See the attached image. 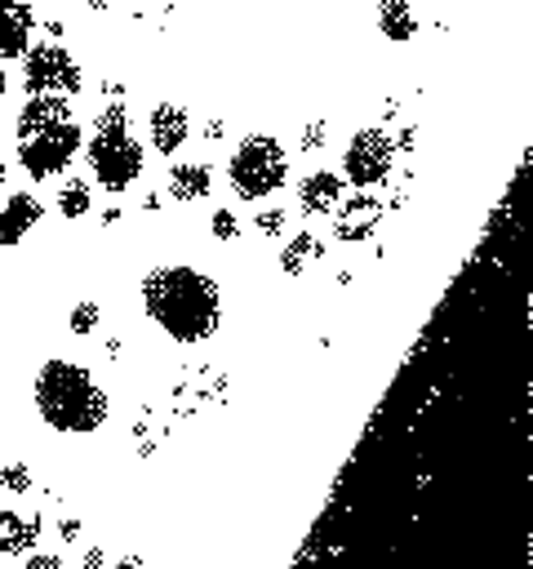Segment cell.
Listing matches in <instances>:
<instances>
[{
  "label": "cell",
  "instance_id": "f1b7e54d",
  "mask_svg": "<svg viewBox=\"0 0 533 569\" xmlns=\"http://www.w3.org/2000/svg\"><path fill=\"white\" fill-rule=\"evenodd\" d=\"M44 31H49V36H62V31H67V22H62V18H49V27H44Z\"/></svg>",
  "mask_w": 533,
  "mask_h": 569
},
{
  "label": "cell",
  "instance_id": "d6986e66",
  "mask_svg": "<svg viewBox=\"0 0 533 569\" xmlns=\"http://www.w3.org/2000/svg\"><path fill=\"white\" fill-rule=\"evenodd\" d=\"M98 320H102V307H98L93 298H80V302L71 307V320H67V325H71V333H76V338H84V333H93V329H98Z\"/></svg>",
  "mask_w": 533,
  "mask_h": 569
},
{
  "label": "cell",
  "instance_id": "7a4b0ae2",
  "mask_svg": "<svg viewBox=\"0 0 533 569\" xmlns=\"http://www.w3.org/2000/svg\"><path fill=\"white\" fill-rule=\"evenodd\" d=\"M80 142L84 129L71 111V98L36 93L18 107V164L27 169V178L49 182L67 173V164L80 156Z\"/></svg>",
  "mask_w": 533,
  "mask_h": 569
},
{
  "label": "cell",
  "instance_id": "7c38bea8",
  "mask_svg": "<svg viewBox=\"0 0 533 569\" xmlns=\"http://www.w3.org/2000/svg\"><path fill=\"white\" fill-rule=\"evenodd\" d=\"M40 516H27V511H13L4 507L0 511V556H31L36 542H40Z\"/></svg>",
  "mask_w": 533,
  "mask_h": 569
},
{
  "label": "cell",
  "instance_id": "9a60e30c",
  "mask_svg": "<svg viewBox=\"0 0 533 569\" xmlns=\"http://www.w3.org/2000/svg\"><path fill=\"white\" fill-rule=\"evenodd\" d=\"M378 27L386 40L404 44L418 36V13L409 9V0H378Z\"/></svg>",
  "mask_w": 533,
  "mask_h": 569
},
{
  "label": "cell",
  "instance_id": "3957f363",
  "mask_svg": "<svg viewBox=\"0 0 533 569\" xmlns=\"http://www.w3.org/2000/svg\"><path fill=\"white\" fill-rule=\"evenodd\" d=\"M31 396H36L40 422L53 427V431H62V436H89L111 413V400L98 387V378L84 365L67 360V356H53V360H44L36 369Z\"/></svg>",
  "mask_w": 533,
  "mask_h": 569
},
{
  "label": "cell",
  "instance_id": "4dcf8cb0",
  "mask_svg": "<svg viewBox=\"0 0 533 569\" xmlns=\"http://www.w3.org/2000/svg\"><path fill=\"white\" fill-rule=\"evenodd\" d=\"M84 4H89V9H107V0H84Z\"/></svg>",
  "mask_w": 533,
  "mask_h": 569
},
{
  "label": "cell",
  "instance_id": "30bf717a",
  "mask_svg": "<svg viewBox=\"0 0 533 569\" xmlns=\"http://www.w3.org/2000/svg\"><path fill=\"white\" fill-rule=\"evenodd\" d=\"M187 138H191V116H187L178 102L151 107V116H147V142H151L160 156H173Z\"/></svg>",
  "mask_w": 533,
  "mask_h": 569
},
{
  "label": "cell",
  "instance_id": "8992f818",
  "mask_svg": "<svg viewBox=\"0 0 533 569\" xmlns=\"http://www.w3.org/2000/svg\"><path fill=\"white\" fill-rule=\"evenodd\" d=\"M22 89H27V98H36V93L76 98L84 89V71L71 49H62L58 40H44L22 53Z\"/></svg>",
  "mask_w": 533,
  "mask_h": 569
},
{
  "label": "cell",
  "instance_id": "44dd1931",
  "mask_svg": "<svg viewBox=\"0 0 533 569\" xmlns=\"http://www.w3.org/2000/svg\"><path fill=\"white\" fill-rule=\"evenodd\" d=\"M284 222H289V213H284V209H275V204H271V209H262V213H253V227H258L262 236H280V231H284Z\"/></svg>",
  "mask_w": 533,
  "mask_h": 569
},
{
  "label": "cell",
  "instance_id": "9c48e42d",
  "mask_svg": "<svg viewBox=\"0 0 533 569\" xmlns=\"http://www.w3.org/2000/svg\"><path fill=\"white\" fill-rule=\"evenodd\" d=\"M31 31H36L31 0H0V62L22 58L31 49Z\"/></svg>",
  "mask_w": 533,
  "mask_h": 569
},
{
  "label": "cell",
  "instance_id": "e0dca14e",
  "mask_svg": "<svg viewBox=\"0 0 533 569\" xmlns=\"http://www.w3.org/2000/svg\"><path fill=\"white\" fill-rule=\"evenodd\" d=\"M93 209V187H89V178H67L62 187H58V213L67 218V222H76V218H84Z\"/></svg>",
  "mask_w": 533,
  "mask_h": 569
},
{
  "label": "cell",
  "instance_id": "484cf974",
  "mask_svg": "<svg viewBox=\"0 0 533 569\" xmlns=\"http://www.w3.org/2000/svg\"><path fill=\"white\" fill-rule=\"evenodd\" d=\"M80 565H84V569H107V551H102V547H84Z\"/></svg>",
  "mask_w": 533,
  "mask_h": 569
},
{
  "label": "cell",
  "instance_id": "ba28073f",
  "mask_svg": "<svg viewBox=\"0 0 533 569\" xmlns=\"http://www.w3.org/2000/svg\"><path fill=\"white\" fill-rule=\"evenodd\" d=\"M382 213H386L382 200L369 196V191L342 196V200H338V213H333V236H338L342 244H360V240L373 236V227L382 222Z\"/></svg>",
  "mask_w": 533,
  "mask_h": 569
},
{
  "label": "cell",
  "instance_id": "d4e9b609",
  "mask_svg": "<svg viewBox=\"0 0 533 569\" xmlns=\"http://www.w3.org/2000/svg\"><path fill=\"white\" fill-rule=\"evenodd\" d=\"M58 538H62V542H76V538H80V520H76V516H62V520H58Z\"/></svg>",
  "mask_w": 533,
  "mask_h": 569
},
{
  "label": "cell",
  "instance_id": "cb8c5ba5",
  "mask_svg": "<svg viewBox=\"0 0 533 569\" xmlns=\"http://www.w3.org/2000/svg\"><path fill=\"white\" fill-rule=\"evenodd\" d=\"M391 142H395V151H413V147H418V129H413V124H404Z\"/></svg>",
  "mask_w": 533,
  "mask_h": 569
},
{
  "label": "cell",
  "instance_id": "1f68e13d",
  "mask_svg": "<svg viewBox=\"0 0 533 569\" xmlns=\"http://www.w3.org/2000/svg\"><path fill=\"white\" fill-rule=\"evenodd\" d=\"M4 89H9V84H4V71H0V98H4Z\"/></svg>",
  "mask_w": 533,
  "mask_h": 569
},
{
  "label": "cell",
  "instance_id": "4316f807",
  "mask_svg": "<svg viewBox=\"0 0 533 569\" xmlns=\"http://www.w3.org/2000/svg\"><path fill=\"white\" fill-rule=\"evenodd\" d=\"M115 569H142V556H133V551H129V556H120V560H115Z\"/></svg>",
  "mask_w": 533,
  "mask_h": 569
},
{
  "label": "cell",
  "instance_id": "2e32d148",
  "mask_svg": "<svg viewBox=\"0 0 533 569\" xmlns=\"http://www.w3.org/2000/svg\"><path fill=\"white\" fill-rule=\"evenodd\" d=\"M315 258H324L320 236L298 231V236H289V240H284V249H280V271H284V276H302V267H311Z\"/></svg>",
  "mask_w": 533,
  "mask_h": 569
},
{
  "label": "cell",
  "instance_id": "83f0119b",
  "mask_svg": "<svg viewBox=\"0 0 533 569\" xmlns=\"http://www.w3.org/2000/svg\"><path fill=\"white\" fill-rule=\"evenodd\" d=\"M222 133H227V124H222V120H209V124H204V138H222Z\"/></svg>",
  "mask_w": 533,
  "mask_h": 569
},
{
  "label": "cell",
  "instance_id": "277c9868",
  "mask_svg": "<svg viewBox=\"0 0 533 569\" xmlns=\"http://www.w3.org/2000/svg\"><path fill=\"white\" fill-rule=\"evenodd\" d=\"M142 164H147V156L129 129L124 102H107L89 133V173L98 178L102 191H124L142 178Z\"/></svg>",
  "mask_w": 533,
  "mask_h": 569
},
{
  "label": "cell",
  "instance_id": "4fadbf2b",
  "mask_svg": "<svg viewBox=\"0 0 533 569\" xmlns=\"http://www.w3.org/2000/svg\"><path fill=\"white\" fill-rule=\"evenodd\" d=\"M342 187H346V182H342L333 169L306 173V178L298 182V204H302V213H333L338 200H342Z\"/></svg>",
  "mask_w": 533,
  "mask_h": 569
},
{
  "label": "cell",
  "instance_id": "52a82bcc",
  "mask_svg": "<svg viewBox=\"0 0 533 569\" xmlns=\"http://www.w3.org/2000/svg\"><path fill=\"white\" fill-rule=\"evenodd\" d=\"M391 169H395V142H391V133L378 129V124L355 129L351 142H346V151H342V182L369 191V187H382L391 178Z\"/></svg>",
  "mask_w": 533,
  "mask_h": 569
},
{
  "label": "cell",
  "instance_id": "8fae6325",
  "mask_svg": "<svg viewBox=\"0 0 533 569\" xmlns=\"http://www.w3.org/2000/svg\"><path fill=\"white\" fill-rule=\"evenodd\" d=\"M40 218H44L40 196H31V191H13V196L0 204V244H18Z\"/></svg>",
  "mask_w": 533,
  "mask_h": 569
},
{
  "label": "cell",
  "instance_id": "ac0fdd59",
  "mask_svg": "<svg viewBox=\"0 0 533 569\" xmlns=\"http://www.w3.org/2000/svg\"><path fill=\"white\" fill-rule=\"evenodd\" d=\"M31 489V467L18 458H0V493H27Z\"/></svg>",
  "mask_w": 533,
  "mask_h": 569
},
{
  "label": "cell",
  "instance_id": "ffe728a7",
  "mask_svg": "<svg viewBox=\"0 0 533 569\" xmlns=\"http://www.w3.org/2000/svg\"><path fill=\"white\" fill-rule=\"evenodd\" d=\"M209 231H213V240H235L240 236V218L231 213V209H213V218H209Z\"/></svg>",
  "mask_w": 533,
  "mask_h": 569
},
{
  "label": "cell",
  "instance_id": "5bb4252c",
  "mask_svg": "<svg viewBox=\"0 0 533 569\" xmlns=\"http://www.w3.org/2000/svg\"><path fill=\"white\" fill-rule=\"evenodd\" d=\"M209 191H213V164H204V160H178V164L169 169V196H173V200L195 204V200H204Z\"/></svg>",
  "mask_w": 533,
  "mask_h": 569
},
{
  "label": "cell",
  "instance_id": "7402d4cb",
  "mask_svg": "<svg viewBox=\"0 0 533 569\" xmlns=\"http://www.w3.org/2000/svg\"><path fill=\"white\" fill-rule=\"evenodd\" d=\"M324 142H329V124H324V120L302 124V151H320Z\"/></svg>",
  "mask_w": 533,
  "mask_h": 569
},
{
  "label": "cell",
  "instance_id": "d6a6232c",
  "mask_svg": "<svg viewBox=\"0 0 533 569\" xmlns=\"http://www.w3.org/2000/svg\"><path fill=\"white\" fill-rule=\"evenodd\" d=\"M0 440H4V422H0Z\"/></svg>",
  "mask_w": 533,
  "mask_h": 569
},
{
  "label": "cell",
  "instance_id": "603a6c76",
  "mask_svg": "<svg viewBox=\"0 0 533 569\" xmlns=\"http://www.w3.org/2000/svg\"><path fill=\"white\" fill-rule=\"evenodd\" d=\"M22 569H67V565H62V560H58L53 551H31Z\"/></svg>",
  "mask_w": 533,
  "mask_h": 569
},
{
  "label": "cell",
  "instance_id": "6da1fadb",
  "mask_svg": "<svg viewBox=\"0 0 533 569\" xmlns=\"http://www.w3.org/2000/svg\"><path fill=\"white\" fill-rule=\"evenodd\" d=\"M142 307H147V320H155L173 342H204L218 333V320H222L218 284L187 262L147 271Z\"/></svg>",
  "mask_w": 533,
  "mask_h": 569
},
{
  "label": "cell",
  "instance_id": "5b68a950",
  "mask_svg": "<svg viewBox=\"0 0 533 569\" xmlns=\"http://www.w3.org/2000/svg\"><path fill=\"white\" fill-rule=\"evenodd\" d=\"M227 178H231V191H235L240 200H262V196L280 191L284 178H289V156H284L280 138H271V133H249V138L231 151Z\"/></svg>",
  "mask_w": 533,
  "mask_h": 569
},
{
  "label": "cell",
  "instance_id": "f546056e",
  "mask_svg": "<svg viewBox=\"0 0 533 569\" xmlns=\"http://www.w3.org/2000/svg\"><path fill=\"white\" fill-rule=\"evenodd\" d=\"M0 187H4V129H0Z\"/></svg>",
  "mask_w": 533,
  "mask_h": 569
}]
</instances>
